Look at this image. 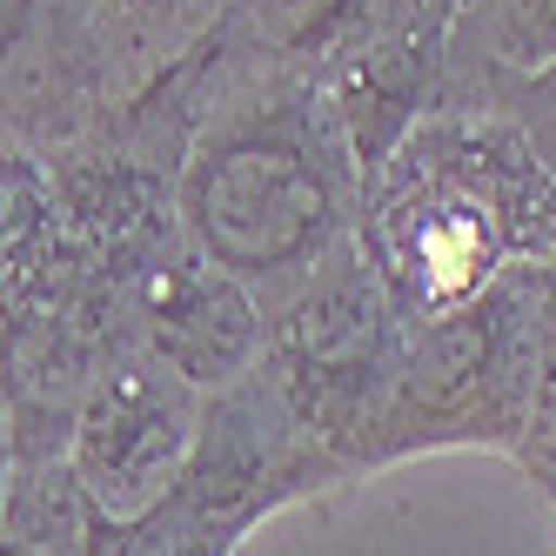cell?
<instances>
[{
	"label": "cell",
	"mask_w": 556,
	"mask_h": 556,
	"mask_svg": "<svg viewBox=\"0 0 556 556\" xmlns=\"http://www.w3.org/2000/svg\"><path fill=\"white\" fill-rule=\"evenodd\" d=\"M194 74V128L175 175V222L262 323L363 228V162L308 67L228 61L208 41L181 48Z\"/></svg>",
	"instance_id": "cell-1"
},
{
	"label": "cell",
	"mask_w": 556,
	"mask_h": 556,
	"mask_svg": "<svg viewBox=\"0 0 556 556\" xmlns=\"http://www.w3.org/2000/svg\"><path fill=\"white\" fill-rule=\"evenodd\" d=\"M355 242L422 323L556 249V181L503 108H429L363 175Z\"/></svg>",
	"instance_id": "cell-2"
},
{
	"label": "cell",
	"mask_w": 556,
	"mask_h": 556,
	"mask_svg": "<svg viewBox=\"0 0 556 556\" xmlns=\"http://www.w3.org/2000/svg\"><path fill=\"white\" fill-rule=\"evenodd\" d=\"M536 308L543 262H523L483 295L409 323L403 363L363 443V476L443 450H496L516 463L536 409Z\"/></svg>",
	"instance_id": "cell-3"
},
{
	"label": "cell",
	"mask_w": 556,
	"mask_h": 556,
	"mask_svg": "<svg viewBox=\"0 0 556 556\" xmlns=\"http://www.w3.org/2000/svg\"><path fill=\"white\" fill-rule=\"evenodd\" d=\"M403 336H409V315L382 289V275L369 268L363 242L349 255H336L315 282H302L268 315L262 369L289 395V409L355 476H363V443L382 416L395 363H403Z\"/></svg>",
	"instance_id": "cell-4"
},
{
	"label": "cell",
	"mask_w": 556,
	"mask_h": 556,
	"mask_svg": "<svg viewBox=\"0 0 556 556\" xmlns=\"http://www.w3.org/2000/svg\"><path fill=\"white\" fill-rule=\"evenodd\" d=\"M148 81L114 0H0V148L48 162Z\"/></svg>",
	"instance_id": "cell-5"
},
{
	"label": "cell",
	"mask_w": 556,
	"mask_h": 556,
	"mask_svg": "<svg viewBox=\"0 0 556 556\" xmlns=\"http://www.w3.org/2000/svg\"><path fill=\"white\" fill-rule=\"evenodd\" d=\"M194 429H202V389H188L168 363H154L135 342L81 395L61 463L101 523L128 530L181 483Z\"/></svg>",
	"instance_id": "cell-6"
},
{
	"label": "cell",
	"mask_w": 556,
	"mask_h": 556,
	"mask_svg": "<svg viewBox=\"0 0 556 556\" xmlns=\"http://www.w3.org/2000/svg\"><path fill=\"white\" fill-rule=\"evenodd\" d=\"M135 342L168 363L188 389H222L262 363V302L222 275L202 249L175 235V242L135 275Z\"/></svg>",
	"instance_id": "cell-7"
},
{
	"label": "cell",
	"mask_w": 556,
	"mask_h": 556,
	"mask_svg": "<svg viewBox=\"0 0 556 556\" xmlns=\"http://www.w3.org/2000/svg\"><path fill=\"white\" fill-rule=\"evenodd\" d=\"M556 61V0H450L435 108H483V94Z\"/></svg>",
	"instance_id": "cell-8"
},
{
	"label": "cell",
	"mask_w": 556,
	"mask_h": 556,
	"mask_svg": "<svg viewBox=\"0 0 556 556\" xmlns=\"http://www.w3.org/2000/svg\"><path fill=\"white\" fill-rule=\"evenodd\" d=\"M54 235H61V222H54L48 168L14 148H0V329L14 323V308L41 282Z\"/></svg>",
	"instance_id": "cell-9"
},
{
	"label": "cell",
	"mask_w": 556,
	"mask_h": 556,
	"mask_svg": "<svg viewBox=\"0 0 556 556\" xmlns=\"http://www.w3.org/2000/svg\"><path fill=\"white\" fill-rule=\"evenodd\" d=\"M222 8H228V0H114V21H122L135 61L148 74H162L181 48L202 41Z\"/></svg>",
	"instance_id": "cell-10"
},
{
	"label": "cell",
	"mask_w": 556,
	"mask_h": 556,
	"mask_svg": "<svg viewBox=\"0 0 556 556\" xmlns=\"http://www.w3.org/2000/svg\"><path fill=\"white\" fill-rule=\"evenodd\" d=\"M523 483L543 490L556 469V249L543 255V308H536V409H530V435L516 450Z\"/></svg>",
	"instance_id": "cell-11"
},
{
	"label": "cell",
	"mask_w": 556,
	"mask_h": 556,
	"mask_svg": "<svg viewBox=\"0 0 556 556\" xmlns=\"http://www.w3.org/2000/svg\"><path fill=\"white\" fill-rule=\"evenodd\" d=\"M483 108H503L509 122L530 135L536 162H543L549 181H556V61L536 67V74H516V81H496V88L483 94Z\"/></svg>",
	"instance_id": "cell-12"
},
{
	"label": "cell",
	"mask_w": 556,
	"mask_h": 556,
	"mask_svg": "<svg viewBox=\"0 0 556 556\" xmlns=\"http://www.w3.org/2000/svg\"><path fill=\"white\" fill-rule=\"evenodd\" d=\"M8 483H14V422H8V403H0V516H8Z\"/></svg>",
	"instance_id": "cell-13"
},
{
	"label": "cell",
	"mask_w": 556,
	"mask_h": 556,
	"mask_svg": "<svg viewBox=\"0 0 556 556\" xmlns=\"http://www.w3.org/2000/svg\"><path fill=\"white\" fill-rule=\"evenodd\" d=\"M536 496H543V509H549V543H556V469H549V483H543Z\"/></svg>",
	"instance_id": "cell-14"
},
{
	"label": "cell",
	"mask_w": 556,
	"mask_h": 556,
	"mask_svg": "<svg viewBox=\"0 0 556 556\" xmlns=\"http://www.w3.org/2000/svg\"><path fill=\"white\" fill-rule=\"evenodd\" d=\"M0 556H27V549H14V543H8V536H0Z\"/></svg>",
	"instance_id": "cell-15"
},
{
	"label": "cell",
	"mask_w": 556,
	"mask_h": 556,
	"mask_svg": "<svg viewBox=\"0 0 556 556\" xmlns=\"http://www.w3.org/2000/svg\"><path fill=\"white\" fill-rule=\"evenodd\" d=\"M443 8H450V0H443Z\"/></svg>",
	"instance_id": "cell-16"
}]
</instances>
